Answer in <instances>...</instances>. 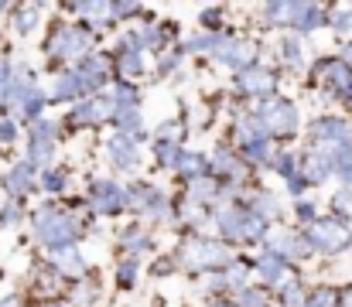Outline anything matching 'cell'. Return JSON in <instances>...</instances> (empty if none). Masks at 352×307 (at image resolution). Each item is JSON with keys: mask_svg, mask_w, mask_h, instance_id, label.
<instances>
[{"mask_svg": "<svg viewBox=\"0 0 352 307\" xmlns=\"http://www.w3.org/2000/svg\"><path fill=\"white\" fill-rule=\"evenodd\" d=\"M34 236L38 242H45L48 249L62 253V249H72L76 236H79V225L72 215L65 212H38L34 215Z\"/></svg>", "mask_w": 352, "mask_h": 307, "instance_id": "1", "label": "cell"}, {"mask_svg": "<svg viewBox=\"0 0 352 307\" xmlns=\"http://www.w3.org/2000/svg\"><path fill=\"white\" fill-rule=\"evenodd\" d=\"M305 242H308L311 249H318V253H342V249L349 246V232H346L339 222L322 218V222H311V225H308Z\"/></svg>", "mask_w": 352, "mask_h": 307, "instance_id": "2", "label": "cell"}, {"mask_svg": "<svg viewBox=\"0 0 352 307\" xmlns=\"http://www.w3.org/2000/svg\"><path fill=\"white\" fill-rule=\"evenodd\" d=\"M86 48H89V34H86V27H79V24H62V27L52 34V41H48V52L58 55V58L89 55Z\"/></svg>", "mask_w": 352, "mask_h": 307, "instance_id": "3", "label": "cell"}, {"mask_svg": "<svg viewBox=\"0 0 352 307\" xmlns=\"http://www.w3.org/2000/svg\"><path fill=\"white\" fill-rule=\"evenodd\" d=\"M185 260H188V266H192V270H223V263L230 260V249H226L223 242L199 239V242H188Z\"/></svg>", "mask_w": 352, "mask_h": 307, "instance_id": "4", "label": "cell"}, {"mask_svg": "<svg viewBox=\"0 0 352 307\" xmlns=\"http://www.w3.org/2000/svg\"><path fill=\"white\" fill-rule=\"evenodd\" d=\"M260 120H263L267 133H280V137H287V133L298 126V109H294L291 102H284V100L267 102V106L260 109Z\"/></svg>", "mask_w": 352, "mask_h": 307, "instance_id": "5", "label": "cell"}, {"mask_svg": "<svg viewBox=\"0 0 352 307\" xmlns=\"http://www.w3.org/2000/svg\"><path fill=\"white\" fill-rule=\"evenodd\" d=\"M123 202H126V195H123V188L113 185V181H96V185L89 188V205H93L100 215H113Z\"/></svg>", "mask_w": 352, "mask_h": 307, "instance_id": "6", "label": "cell"}, {"mask_svg": "<svg viewBox=\"0 0 352 307\" xmlns=\"http://www.w3.org/2000/svg\"><path fill=\"white\" fill-rule=\"evenodd\" d=\"M216 58H219L223 65H230V69H243V72H246V65H253V45L223 38L219 48H216Z\"/></svg>", "mask_w": 352, "mask_h": 307, "instance_id": "7", "label": "cell"}, {"mask_svg": "<svg viewBox=\"0 0 352 307\" xmlns=\"http://www.w3.org/2000/svg\"><path fill=\"white\" fill-rule=\"evenodd\" d=\"M274 86H277V79H274V72H267V69H246L243 76H239V89L246 93V96H267V93H274Z\"/></svg>", "mask_w": 352, "mask_h": 307, "instance_id": "8", "label": "cell"}, {"mask_svg": "<svg viewBox=\"0 0 352 307\" xmlns=\"http://www.w3.org/2000/svg\"><path fill=\"white\" fill-rule=\"evenodd\" d=\"M113 100H86L82 106H76L72 109V120L76 123H103V120H113Z\"/></svg>", "mask_w": 352, "mask_h": 307, "instance_id": "9", "label": "cell"}, {"mask_svg": "<svg viewBox=\"0 0 352 307\" xmlns=\"http://www.w3.org/2000/svg\"><path fill=\"white\" fill-rule=\"evenodd\" d=\"M31 185H34V168L24 161V164H17V168H10L7 174H3V188H7V195L17 202L21 195H28L31 192Z\"/></svg>", "mask_w": 352, "mask_h": 307, "instance_id": "10", "label": "cell"}, {"mask_svg": "<svg viewBox=\"0 0 352 307\" xmlns=\"http://www.w3.org/2000/svg\"><path fill=\"white\" fill-rule=\"evenodd\" d=\"M110 164H117V171H130L133 164H137V147H133V140H126V137H113L110 140Z\"/></svg>", "mask_w": 352, "mask_h": 307, "instance_id": "11", "label": "cell"}, {"mask_svg": "<svg viewBox=\"0 0 352 307\" xmlns=\"http://www.w3.org/2000/svg\"><path fill=\"white\" fill-rule=\"evenodd\" d=\"M256 270H260V277H263L267 284H277V287L287 284V260H280V256H270V253H267Z\"/></svg>", "mask_w": 352, "mask_h": 307, "instance_id": "12", "label": "cell"}, {"mask_svg": "<svg viewBox=\"0 0 352 307\" xmlns=\"http://www.w3.org/2000/svg\"><path fill=\"white\" fill-rule=\"evenodd\" d=\"M82 93H86V86H82V76H79V72L58 76V79H55V89H52L55 100H76V96H82Z\"/></svg>", "mask_w": 352, "mask_h": 307, "instance_id": "13", "label": "cell"}, {"mask_svg": "<svg viewBox=\"0 0 352 307\" xmlns=\"http://www.w3.org/2000/svg\"><path fill=\"white\" fill-rule=\"evenodd\" d=\"M55 273H65V277H79L82 273V260H79V253H76V246L72 249H62V253H55Z\"/></svg>", "mask_w": 352, "mask_h": 307, "instance_id": "14", "label": "cell"}, {"mask_svg": "<svg viewBox=\"0 0 352 307\" xmlns=\"http://www.w3.org/2000/svg\"><path fill=\"white\" fill-rule=\"evenodd\" d=\"M178 174H185L188 181L202 178V174H206V157H202V154H185V150H182V161H178Z\"/></svg>", "mask_w": 352, "mask_h": 307, "instance_id": "15", "label": "cell"}, {"mask_svg": "<svg viewBox=\"0 0 352 307\" xmlns=\"http://www.w3.org/2000/svg\"><path fill=\"white\" fill-rule=\"evenodd\" d=\"M188 195H192V202H212V198L219 195V185H216L212 178H195Z\"/></svg>", "mask_w": 352, "mask_h": 307, "instance_id": "16", "label": "cell"}, {"mask_svg": "<svg viewBox=\"0 0 352 307\" xmlns=\"http://www.w3.org/2000/svg\"><path fill=\"white\" fill-rule=\"evenodd\" d=\"M147 246H151V236H147V232H140L137 225L123 232V249H126L130 256H137V253H144Z\"/></svg>", "mask_w": 352, "mask_h": 307, "instance_id": "17", "label": "cell"}, {"mask_svg": "<svg viewBox=\"0 0 352 307\" xmlns=\"http://www.w3.org/2000/svg\"><path fill=\"white\" fill-rule=\"evenodd\" d=\"M157 157H161L164 168H178L182 150H178V144H171V140H157Z\"/></svg>", "mask_w": 352, "mask_h": 307, "instance_id": "18", "label": "cell"}, {"mask_svg": "<svg viewBox=\"0 0 352 307\" xmlns=\"http://www.w3.org/2000/svg\"><path fill=\"white\" fill-rule=\"evenodd\" d=\"M14 96V69L10 62H0V102H7Z\"/></svg>", "mask_w": 352, "mask_h": 307, "instance_id": "19", "label": "cell"}, {"mask_svg": "<svg viewBox=\"0 0 352 307\" xmlns=\"http://www.w3.org/2000/svg\"><path fill=\"white\" fill-rule=\"evenodd\" d=\"M38 27V7H21V17H17V31L21 34H31Z\"/></svg>", "mask_w": 352, "mask_h": 307, "instance_id": "20", "label": "cell"}, {"mask_svg": "<svg viewBox=\"0 0 352 307\" xmlns=\"http://www.w3.org/2000/svg\"><path fill=\"white\" fill-rule=\"evenodd\" d=\"M236 307H267V297L260 294V291H239V301H236Z\"/></svg>", "mask_w": 352, "mask_h": 307, "instance_id": "21", "label": "cell"}, {"mask_svg": "<svg viewBox=\"0 0 352 307\" xmlns=\"http://www.w3.org/2000/svg\"><path fill=\"white\" fill-rule=\"evenodd\" d=\"M280 58H284L287 65L298 69V65L305 62V55H301V41H284V55H280Z\"/></svg>", "mask_w": 352, "mask_h": 307, "instance_id": "22", "label": "cell"}, {"mask_svg": "<svg viewBox=\"0 0 352 307\" xmlns=\"http://www.w3.org/2000/svg\"><path fill=\"white\" fill-rule=\"evenodd\" d=\"M41 185H45V192H65V171H48L45 178H41Z\"/></svg>", "mask_w": 352, "mask_h": 307, "instance_id": "23", "label": "cell"}, {"mask_svg": "<svg viewBox=\"0 0 352 307\" xmlns=\"http://www.w3.org/2000/svg\"><path fill=\"white\" fill-rule=\"evenodd\" d=\"M140 273H137V263L133 260H126L123 266H120V273H117V284L120 287H133V280H137Z\"/></svg>", "mask_w": 352, "mask_h": 307, "instance_id": "24", "label": "cell"}, {"mask_svg": "<svg viewBox=\"0 0 352 307\" xmlns=\"http://www.w3.org/2000/svg\"><path fill=\"white\" fill-rule=\"evenodd\" d=\"M336 301H332V294L329 291H318V294H311L308 301H305V307H332Z\"/></svg>", "mask_w": 352, "mask_h": 307, "instance_id": "25", "label": "cell"}, {"mask_svg": "<svg viewBox=\"0 0 352 307\" xmlns=\"http://www.w3.org/2000/svg\"><path fill=\"white\" fill-rule=\"evenodd\" d=\"M0 222H3V225H17V222H21V208H17V202H10L7 208H3Z\"/></svg>", "mask_w": 352, "mask_h": 307, "instance_id": "26", "label": "cell"}, {"mask_svg": "<svg viewBox=\"0 0 352 307\" xmlns=\"http://www.w3.org/2000/svg\"><path fill=\"white\" fill-rule=\"evenodd\" d=\"M17 137V130H14V120H0V144H10Z\"/></svg>", "mask_w": 352, "mask_h": 307, "instance_id": "27", "label": "cell"}, {"mask_svg": "<svg viewBox=\"0 0 352 307\" xmlns=\"http://www.w3.org/2000/svg\"><path fill=\"white\" fill-rule=\"evenodd\" d=\"M332 24H336L339 31H349L352 27V10H339V14L332 17Z\"/></svg>", "mask_w": 352, "mask_h": 307, "instance_id": "28", "label": "cell"}, {"mask_svg": "<svg viewBox=\"0 0 352 307\" xmlns=\"http://www.w3.org/2000/svg\"><path fill=\"white\" fill-rule=\"evenodd\" d=\"M298 218H301V222H315V205L301 202V205H298Z\"/></svg>", "mask_w": 352, "mask_h": 307, "instance_id": "29", "label": "cell"}, {"mask_svg": "<svg viewBox=\"0 0 352 307\" xmlns=\"http://www.w3.org/2000/svg\"><path fill=\"white\" fill-rule=\"evenodd\" d=\"M0 307H21V304H17L14 297H7V301H0Z\"/></svg>", "mask_w": 352, "mask_h": 307, "instance_id": "30", "label": "cell"}, {"mask_svg": "<svg viewBox=\"0 0 352 307\" xmlns=\"http://www.w3.org/2000/svg\"><path fill=\"white\" fill-rule=\"evenodd\" d=\"M342 62H349V65H352V45H349V48H346V55H342Z\"/></svg>", "mask_w": 352, "mask_h": 307, "instance_id": "31", "label": "cell"}]
</instances>
